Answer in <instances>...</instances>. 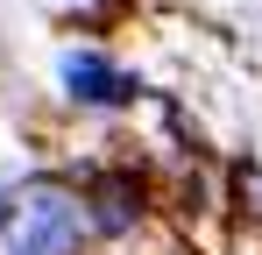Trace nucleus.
<instances>
[{
	"label": "nucleus",
	"mask_w": 262,
	"mask_h": 255,
	"mask_svg": "<svg viewBox=\"0 0 262 255\" xmlns=\"http://www.w3.org/2000/svg\"><path fill=\"white\" fill-rule=\"evenodd\" d=\"M64 78H71L78 99H99V107H114V99H128V92H135V85L121 78V71H106L99 57H64Z\"/></svg>",
	"instance_id": "nucleus-1"
},
{
	"label": "nucleus",
	"mask_w": 262,
	"mask_h": 255,
	"mask_svg": "<svg viewBox=\"0 0 262 255\" xmlns=\"http://www.w3.org/2000/svg\"><path fill=\"white\" fill-rule=\"evenodd\" d=\"M0 227H7V199H0Z\"/></svg>",
	"instance_id": "nucleus-2"
}]
</instances>
